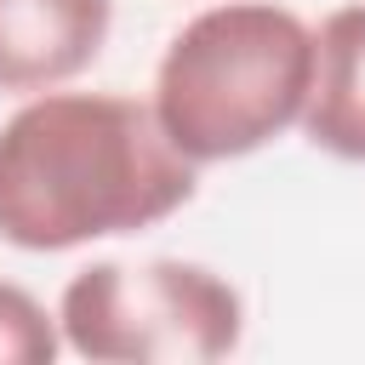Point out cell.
<instances>
[{
	"mask_svg": "<svg viewBox=\"0 0 365 365\" xmlns=\"http://www.w3.org/2000/svg\"><path fill=\"white\" fill-rule=\"evenodd\" d=\"M200 165L171 148L154 108L114 91H40L0 125V240L74 251L182 211Z\"/></svg>",
	"mask_w": 365,
	"mask_h": 365,
	"instance_id": "cell-1",
	"label": "cell"
},
{
	"mask_svg": "<svg viewBox=\"0 0 365 365\" xmlns=\"http://www.w3.org/2000/svg\"><path fill=\"white\" fill-rule=\"evenodd\" d=\"M114 0H0V91H51L97 63Z\"/></svg>",
	"mask_w": 365,
	"mask_h": 365,
	"instance_id": "cell-4",
	"label": "cell"
},
{
	"mask_svg": "<svg viewBox=\"0 0 365 365\" xmlns=\"http://www.w3.org/2000/svg\"><path fill=\"white\" fill-rule=\"evenodd\" d=\"M63 348L57 319L23 285L0 279V365H51Z\"/></svg>",
	"mask_w": 365,
	"mask_h": 365,
	"instance_id": "cell-6",
	"label": "cell"
},
{
	"mask_svg": "<svg viewBox=\"0 0 365 365\" xmlns=\"http://www.w3.org/2000/svg\"><path fill=\"white\" fill-rule=\"evenodd\" d=\"M57 331L91 365H205L240 348L245 302L205 262H91L63 285Z\"/></svg>",
	"mask_w": 365,
	"mask_h": 365,
	"instance_id": "cell-3",
	"label": "cell"
},
{
	"mask_svg": "<svg viewBox=\"0 0 365 365\" xmlns=\"http://www.w3.org/2000/svg\"><path fill=\"white\" fill-rule=\"evenodd\" d=\"M314 29L274 0H228L188 17L154 68V120L194 165L245 160L302 120Z\"/></svg>",
	"mask_w": 365,
	"mask_h": 365,
	"instance_id": "cell-2",
	"label": "cell"
},
{
	"mask_svg": "<svg viewBox=\"0 0 365 365\" xmlns=\"http://www.w3.org/2000/svg\"><path fill=\"white\" fill-rule=\"evenodd\" d=\"M297 125L314 148L365 160V6H342L314 29V74Z\"/></svg>",
	"mask_w": 365,
	"mask_h": 365,
	"instance_id": "cell-5",
	"label": "cell"
}]
</instances>
